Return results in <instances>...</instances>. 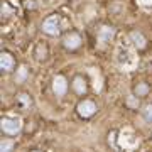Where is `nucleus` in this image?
<instances>
[{
  "mask_svg": "<svg viewBox=\"0 0 152 152\" xmlns=\"http://www.w3.org/2000/svg\"><path fill=\"white\" fill-rule=\"evenodd\" d=\"M42 29L44 32L49 34V36H56V34H59V17L58 15H51L48 17L42 24Z\"/></svg>",
  "mask_w": 152,
  "mask_h": 152,
  "instance_id": "obj_1",
  "label": "nucleus"
},
{
  "mask_svg": "<svg viewBox=\"0 0 152 152\" xmlns=\"http://www.w3.org/2000/svg\"><path fill=\"white\" fill-rule=\"evenodd\" d=\"M95 112H96V105L93 103L91 100H83L81 103L78 105V113L81 115V117H85V118L91 117Z\"/></svg>",
  "mask_w": 152,
  "mask_h": 152,
  "instance_id": "obj_2",
  "label": "nucleus"
},
{
  "mask_svg": "<svg viewBox=\"0 0 152 152\" xmlns=\"http://www.w3.org/2000/svg\"><path fill=\"white\" fill-rule=\"evenodd\" d=\"M19 129H20V124H19L17 120H12V118H4L2 120V130L5 132V134L14 135L15 132H19Z\"/></svg>",
  "mask_w": 152,
  "mask_h": 152,
  "instance_id": "obj_3",
  "label": "nucleus"
},
{
  "mask_svg": "<svg viewBox=\"0 0 152 152\" xmlns=\"http://www.w3.org/2000/svg\"><path fill=\"white\" fill-rule=\"evenodd\" d=\"M80 42H81V37H80L76 32H69L64 37V48L66 49H71V51L76 49V48H80Z\"/></svg>",
  "mask_w": 152,
  "mask_h": 152,
  "instance_id": "obj_4",
  "label": "nucleus"
},
{
  "mask_svg": "<svg viewBox=\"0 0 152 152\" xmlns=\"http://www.w3.org/2000/svg\"><path fill=\"white\" fill-rule=\"evenodd\" d=\"M0 64H2V69L4 71H12L15 61H14V58H12L9 53H4V54H2V59H0Z\"/></svg>",
  "mask_w": 152,
  "mask_h": 152,
  "instance_id": "obj_5",
  "label": "nucleus"
},
{
  "mask_svg": "<svg viewBox=\"0 0 152 152\" xmlns=\"http://www.w3.org/2000/svg\"><path fill=\"white\" fill-rule=\"evenodd\" d=\"M66 88H68V85H66L64 78H63V76H58L54 80V91L58 93V95H63V93L66 91Z\"/></svg>",
  "mask_w": 152,
  "mask_h": 152,
  "instance_id": "obj_6",
  "label": "nucleus"
},
{
  "mask_svg": "<svg viewBox=\"0 0 152 152\" xmlns=\"http://www.w3.org/2000/svg\"><path fill=\"white\" fill-rule=\"evenodd\" d=\"M73 88L76 90L78 95H83V93L86 91V85H85V80L83 78H76L75 83H73Z\"/></svg>",
  "mask_w": 152,
  "mask_h": 152,
  "instance_id": "obj_7",
  "label": "nucleus"
},
{
  "mask_svg": "<svg viewBox=\"0 0 152 152\" xmlns=\"http://www.w3.org/2000/svg\"><path fill=\"white\" fill-rule=\"evenodd\" d=\"M130 37L135 41V46H137L139 49H144V48H145V39L140 36V32H132Z\"/></svg>",
  "mask_w": 152,
  "mask_h": 152,
  "instance_id": "obj_8",
  "label": "nucleus"
},
{
  "mask_svg": "<svg viewBox=\"0 0 152 152\" xmlns=\"http://www.w3.org/2000/svg\"><path fill=\"white\" fill-rule=\"evenodd\" d=\"M147 91H149V86H147V85H144V83H140V85H139V86L135 88L137 96H144V95H145Z\"/></svg>",
  "mask_w": 152,
  "mask_h": 152,
  "instance_id": "obj_9",
  "label": "nucleus"
},
{
  "mask_svg": "<svg viewBox=\"0 0 152 152\" xmlns=\"http://www.w3.org/2000/svg\"><path fill=\"white\" fill-rule=\"evenodd\" d=\"M144 117H145L147 122H152V105H147L145 110H144Z\"/></svg>",
  "mask_w": 152,
  "mask_h": 152,
  "instance_id": "obj_10",
  "label": "nucleus"
},
{
  "mask_svg": "<svg viewBox=\"0 0 152 152\" xmlns=\"http://www.w3.org/2000/svg\"><path fill=\"white\" fill-rule=\"evenodd\" d=\"M10 147H12L10 142H4V144H2V151H5V149H10Z\"/></svg>",
  "mask_w": 152,
  "mask_h": 152,
  "instance_id": "obj_11",
  "label": "nucleus"
}]
</instances>
